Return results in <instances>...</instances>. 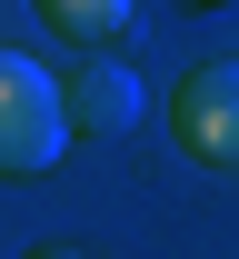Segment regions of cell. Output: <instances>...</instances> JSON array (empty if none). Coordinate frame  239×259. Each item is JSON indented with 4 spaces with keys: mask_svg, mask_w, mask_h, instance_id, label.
<instances>
[{
    "mask_svg": "<svg viewBox=\"0 0 239 259\" xmlns=\"http://www.w3.org/2000/svg\"><path fill=\"white\" fill-rule=\"evenodd\" d=\"M60 150H70L60 80H50L30 50H0V180H40Z\"/></svg>",
    "mask_w": 239,
    "mask_h": 259,
    "instance_id": "cell-1",
    "label": "cell"
},
{
    "mask_svg": "<svg viewBox=\"0 0 239 259\" xmlns=\"http://www.w3.org/2000/svg\"><path fill=\"white\" fill-rule=\"evenodd\" d=\"M170 140L200 169H239V60H200L170 90Z\"/></svg>",
    "mask_w": 239,
    "mask_h": 259,
    "instance_id": "cell-2",
    "label": "cell"
},
{
    "mask_svg": "<svg viewBox=\"0 0 239 259\" xmlns=\"http://www.w3.org/2000/svg\"><path fill=\"white\" fill-rule=\"evenodd\" d=\"M60 110L80 140H120V130H139V110H150V90H139L130 60H110V50H80V70L60 80Z\"/></svg>",
    "mask_w": 239,
    "mask_h": 259,
    "instance_id": "cell-3",
    "label": "cell"
},
{
    "mask_svg": "<svg viewBox=\"0 0 239 259\" xmlns=\"http://www.w3.org/2000/svg\"><path fill=\"white\" fill-rule=\"evenodd\" d=\"M30 10L70 40V50H100L110 30H130V0H30Z\"/></svg>",
    "mask_w": 239,
    "mask_h": 259,
    "instance_id": "cell-4",
    "label": "cell"
},
{
    "mask_svg": "<svg viewBox=\"0 0 239 259\" xmlns=\"http://www.w3.org/2000/svg\"><path fill=\"white\" fill-rule=\"evenodd\" d=\"M40 259H80V249H40Z\"/></svg>",
    "mask_w": 239,
    "mask_h": 259,
    "instance_id": "cell-5",
    "label": "cell"
}]
</instances>
